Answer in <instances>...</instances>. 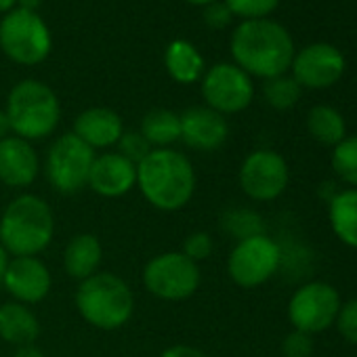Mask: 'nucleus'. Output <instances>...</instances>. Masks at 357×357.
<instances>
[{
  "label": "nucleus",
  "mask_w": 357,
  "mask_h": 357,
  "mask_svg": "<svg viewBox=\"0 0 357 357\" xmlns=\"http://www.w3.org/2000/svg\"><path fill=\"white\" fill-rule=\"evenodd\" d=\"M178 118H181V139L194 149L215 151L227 141L229 126L225 116L206 105L190 107Z\"/></svg>",
  "instance_id": "obj_14"
},
{
  "label": "nucleus",
  "mask_w": 357,
  "mask_h": 357,
  "mask_svg": "<svg viewBox=\"0 0 357 357\" xmlns=\"http://www.w3.org/2000/svg\"><path fill=\"white\" fill-rule=\"evenodd\" d=\"M143 282L151 294L164 301H181L198 290L200 269L183 252H166L147 263Z\"/></svg>",
  "instance_id": "obj_9"
},
{
  "label": "nucleus",
  "mask_w": 357,
  "mask_h": 357,
  "mask_svg": "<svg viewBox=\"0 0 357 357\" xmlns=\"http://www.w3.org/2000/svg\"><path fill=\"white\" fill-rule=\"evenodd\" d=\"M43 5V0H17V7L24 9V11H32V13H38Z\"/></svg>",
  "instance_id": "obj_36"
},
{
  "label": "nucleus",
  "mask_w": 357,
  "mask_h": 357,
  "mask_svg": "<svg viewBox=\"0 0 357 357\" xmlns=\"http://www.w3.org/2000/svg\"><path fill=\"white\" fill-rule=\"evenodd\" d=\"M206 107L219 114H238L252 103V78L236 63H217L202 76Z\"/></svg>",
  "instance_id": "obj_11"
},
{
  "label": "nucleus",
  "mask_w": 357,
  "mask_h": 357,
  "mask_svg": "<svg viewBox=\"0 0 357 357\" xmlns=\"http://www.w3.org/2000/svg\"><path fill=\"white\" fill-rule=\"evenodd\" d=\"M340 305V294L332 284L309 282L290 296L288 319L294 326V330L313 336L334 326Z\"/></svg>",
  "instance_id": "obj_8"
},
{
  "label": "nucleus",
  "mask_w": 357,
  "mask_h": 357,
  "mask_svg": "<svg viewBox=\"0 0 357 357\" xmlns=\"http://www.w3.org/2000/svg\"><path fill=\"white\" fill-rule=\"evenodd\" d=\"M141 135L151 147H166L181 139V118L170 109H151L141 122Z\"/></svg>",
  "instance_id": "obj_24"
},
{
  "label": "nucleus",
  "mask_w": 357,
  "mask_h": 357,
  "mask_svg": "<svg viewBox=\"0 0 357 357\" xmlns=\"http://www.w3.org/2000/svg\"><path fill=\"white\" fill-rule=\"evenodd\" d=\"M137 183V166L116 153H103L95 158L89 174V188L105 198H118L128 194Z\"/></svg>",
  "instance_id": "obj_15"
},
{
  "label": "nucleus",
  "mask_w": 357,
  "mask_h": 357,
  "mask_svg": "<svg viewBox=\"0 0 357 357\" xmlns=\"http://www.w3.org/2000/svg\"><path fill=\"white\" fill-rule=\"evenodd\" d=\"M301 93H303L301 84L292 76H286V74L265 80V86H263L265 101L273 109H280V112L294 107L301 99Z\"/></svg>",
  "instance_id": "obj_25"
},
{
  "label": "nucleus",
  "mask_w": 357,
  "mask_h": 357,
  "mask_svg": "<svg viewBox=\"0 0 357 357\" xmlns=\"http://www.w3.org/2000/svg\"><path fill=\"white\" fill-rule=\"evenodd\" d=\"M162 357H208L206 353H202L200 349L196 347H188V344H176V347H170L162 353Z\"/></svg>",
  "instance_id": "obj_34"
},
{
  "label": "nucleus",
  "mask_w": 357,
  "mask_h": 357,
  "mask_svg": "<svg viewBox=\"0 0 357 357\" xmlns=\"http://www.w3.org/2000/svg\"><path fill=\"white\" fill-rule=\"evenodd\" d=\"M5 112L11 130L26 141L49 137L61 118L57 95L40 80L17 82L9 93Z\"/></svg>",
  "instance_id": "obj_4"
},
{
  "label": "nucleus",
  "mask_w": 357,
  "mask_h": 357,
  "mask_svg": "<svg viewBox=\"0 0 357 357\" xmlns=\"http://www.w3.org/2000/svg\"><path fill=\"white\" fill-rule=\"evenodd\" d=\"M290 181L286 160L271 149L252 151L240 168V185L244 194L259 202L280 198Z\"/></svg>",
  "instance_id": "obj_12"
},
{
  "label": "nucleus",
  "mask_w": 357,
  "mask_h": 357,
  "mask_svg": "<svg viewBox=\"0 0 357 357\" xmlns=\"http://www.w3.org/2000/svg\"><path fill=\"white\" fill-rule=\"evenodd\" d=\"M122 118L109 107H91L84 109L74 122V135L80 137L86 145L109 147L122 137Z\"/></svg>",
  "instance_id": "obj_18"
},
{
  "label": "nucleus",
  "mask_w": 357,
  "mask_h": 357,
  "mask_svg": "<svg viewBox=\"0 0 357 357\" xmlns=\"http://www.w3.org/2000/svg\"><path fill=\"white\" fill-rule=\"evenodd\" d=\"M202 20L211 30H223L234 22V15H231V11L227 9V5L223 3V0H217V3L204 7Z\"/></svg>",
  "instance_id": "obj_33"
},
{
  "label": "nucleus",
  "mask_w": 357,
  "mask_h": 357,
  "mask_svg": "<svg viewBox=\"0 0 357 357\" xmlns=\"http://www.w3.org/2000/svg\"><path fill=\"white\" fill-rule=\"evenodd\" d=\"M137 183L155 208L178 211L194 196L196 174L192 162L181 151L158 147L137 164Z\"/></svg>",
  "instance_id": "obj_2"
},
{
  "label": "nucleus",
  "mask_w": 357,
  "mask_h": 357,
  "mask_svg": "<svg viewBox=\"0 0 357 357\" xmlns=\"http://www.w3.org/2000/svg\"><path fill=\"white\" fill-rule=\"evenodd\" d=\"M313 336L305 334L301 330H292L282 340V353L284 357H311L313 355Z\"/></svg>",
  "instance_id": "obj_31"
},
{
  "label": "nucleus",
  "mask_w": 357,
  "mask_h": 357,
  "mask_svg": "<svg viewBox=\"0 0 357 357\" xmlns=\"http://www.w3.org/2000/svg\"><path fill=\"white\" fill-rule=\"evenodd\" d=\"M13 9H17V0H0V13L3 15H7Z\"/></svg>",
  "instance_id": "obj_39"
},
{
  "label": "nucleus",
  "mask_w": 357,
  "mask_h": 357,
  "mask_svg": "<svg viewBox=\"0 0 357 357\" xmlns=\"http://www.w3.org/2000/svg\"><path fill=\"white\" fill-rule=\"evenodd\" d=\"M332 170L342 183L357 190V135L344 137L332 149Z\"/></svg>",
  "instance_id": "obj_26"
},
{
  "label": "nucleus",
  "mask_w": 357,
  "mask_h": 357,
  "mask_svg": "<svg viewBox=\"0 0 357 357\" xmlns=\"http://www.w3.org/2000/svg\"><path fill=\"white\" fill-rule=\"evenodd\" d=\"M282 250L265 234L240 240L229 255L227 269L231 280L242 288L265 284L280 267Z\"/></svg>",
  "instance_id": "obj_10"
},
{
  "label": "nucleus",
  "mask_w": 357,
  "mask_h": 357,
  "mask_svg": "<svg viewBox=\"0 0 357 357\" xmlns=\"http://www.w3.org/2000/svg\"><path fill=\"white\" fill-rule=\"evenodd\" d=\"M229 51L236 66L250 78L265 80L286 74L296 53L290 32L269 17L242 22L231 32Z\"/></svg>",
  "instance_id": "obj_1"
},
{
  "label": "nucleus",
  "mask_w": 357,
  "mask_h": 357,
  "mask_svg": "<svg viewBox=\"0 0 357 357\" xmlns=\"http://www.w3.org/2000/svg\"><path fill=\"white\" fill-rule=\"evenodd\" d=\"M53 229L55 223L49 204L36 196H20L3 215L0 240L5 250L17 257H32L49 246Z\"/></svg>",
  "instance_id": "obj_3"
},
{
  "label": "nucleus",
  "mask_w": 357,
  "mask_h": 357,
  "mask_svg": "<svg viewBox=\"0 0 357 357\" xmlns=\"http://www.w3.org/2000/svg\"><path fill=\"white\" fill-rule=\"evenodd\" d=\"M76 305L91 326L114 330L130 319L135 303L124 280L112 273H95L80 284Z\"/></svg>",
  "instance_id": "obj_5"
},
{
  "label": "nucleus",
  "mask_w": 357,
  "mask_h": 357,
  "mask_svg": "<svg viewBox=\"0 0 357 357\" xmlns=\"http://www.w3.org/2000/svg\"><path fill=\"white\" fill-rule=\"evenodd\" d=\"M38 174V155L34 147L20 137L0 141V181L9 188H26Z\"/></svg>",
  "instance_id": "obj_17"
},
{
  "label": "nucleus",
  "mask_w": 357,
  "mask_h": 357,
  "mask_svg": "<svg viewBox=\"0 0 357 357\" xmlns=\"http://www.w3.org/2000/svg\"><path fill=\"white\" fill-rule=\"evenodd\" d=\"M344 66V55L336 47L328 43H313L294 53L290 70L301 89H328L342 78Z\"/></svg>",
  "instance_id": "obj_13"
},
{
  "label": "nucleus",
  "mask_w": 357,
  "mask_h": 357,
  "mask_svg": "<svg viewBox=\"0 0 357 357\" xmlns=\"http://www.w3.org/2000/svg\"><path fill=\"white\" fill-rule=\"evenodd\" d=\"M3 282L7 290L24 303H38L51 290V273L34 257H17L11 261Z\"/></svg>",
  "instance_id": "obj_16"
},
{
  "label": "nucleus",
  "mask_w": 357,
  "mask_h": 357,
  "mask_svg": "<svg viewBox=\"0 0 357 357\" xmlns=\"http://www.w3.org/2000/svg\"><path fill=\"white\" fill-rule=\"evenodd\" d=\"M223 229L238 240H246L263 234V221L252 211H229L223 217Z\"/></svg>",
  "instance_id": "obj_27"
},
{
  "label": "nucleus",
  "mask_w": 357,
  "mask_h": 357,
  "mask_svg": "<svg viewBox=\"0 0 357 357\" xmlns=\"http://www.w3.org/2000/svg\"><path fill=\"white\" fill-rule=\"evenodd\" d=\"M185 3H190V5H194V7H206V5H213V3H217V0H185Z\"/></svg>",
  "instance_id": "obj_40"
},
{
  "label": "nucleus",
  "mask_w": 357,
  "mask_h": 357,
  "mask_svg": "<svg viewBox=\"0 0 357 357\" xmlns=\"http://www.w3.org/2000/svg\"><path fill=\"white\" fill-rule=\"evenodd\" d=\"M0 49L20 66H38L51 55L53 36L38 13L17 7L0 20Z\"/></svg>",
  "instance_id": "obj_6"
},
{
  "label": "nucleus",
  "mask_w": 357,
  "mask_h": 357,
  "mask_svg": "<svg viewBox=\"0 0 357 357\" xmlns=\"http://www.w3.org/2000/svg\"><path fill=\"white\" fill-rule=\"evenodd\" d=\"M307 130L321 145H338L347 137V122L342 114L330 105H315L307 114Z\"/></svg>",
  "instance_id": "obj_23"
},
{
  "label": "nucleus",
  "mask_w": 357,
  "mask_h": 357,
  "mask_svg": "<svg viewBox=\"0 0 357 357\" xmlns=\"http://www.w3.org/2000/svg\"><path fill=\"white\" fill-rule=\"evenodd\" d=\"M334 326L347 342L357 344V298H351L340 305Z\"/></svg>",
  "instance_id": "obj_30"
},
{
  "label": "nucleus",
  "mask_w": 357,
  "mask_h": 357,
  "mask_svg": "<svg viewBox=\"0 0 357 357\" xmlns=\"http://www.w3.org/2000/svg\"><path fill=\"white\" fill-rule=\"evenodd\" d=\"M223 3L234 17H242V22H248L269 17L278 9L280 0H223Z\"/></svg>",
  "instance_id": "obj_28"
},
{
  "label": "nucleus",
  "mask_w": 357,
  "mask_h": 357,
  "mask_svg": "<svg viewBox=\"0 0 357 357\" xmlns=\"http://www.w3.org/2000/svg\"><path fill=\"white\" fill-rule=\"evenodd\" d=\"M101 257H103V250H101L99 240L91 234H80L68 244L63 265L72 278L86 280V278L95 275V271L101 263Z\"/></svg>",
  "instance_id": "obj_22"
},
{
  "label": "nucleus",
  "mask_w": 357,
  "mask_h": 357,
  "mask_svg": "<svg viewBox=\"0 0 357 357\" xmlns=\"http://www.w3.org/2000/svg\"><path fill=\"white\" fill-rule=\"evenodd\" d=\"M164 66H166V72L170 74V78L176 80L178 84H194V82L202 80V76L206 72L202 53L196 49V45H192L185 38H176L166 47Z\"/></svg>",
  "instance_id": "obj_19"
},
{
  "label": "nucleus",
  "mask_w": 357,
  "mask_h": 357,
  "mask_svg": "<svg viewBox=\"0 0 357 357\" xmlns=\"http://www.w3.org/2000/svg\"><path fill=\"white\" fill-rule=\"evenodd\" d=\"M15 357H45V353L34 344H26V347H20Z\"/></svg>",
  "instance_id": "obj_35"
},
{
  "label": "nucleus",
  "mask_w": 357,
  "mask_h": 357,
  "mask_svg": "<svg viewBox=\"0 0 357 357\" xmlns=\"http://www.w3.org/2000/svg\"><path fill=\"white\" fill-rule=\"evenodd\" d=\"M40 326L30 309L17 303H7L0 307V336L7 342L26 347L38 338Z\"/></svg>",
  "instance_id": "obj_21"
},
{
  "label": "nucleus",
  "mask_w": 357,
  "mask_h": 357,
  "mask_svg": "<svg viewBox=\"0 0 357 357\" xmlns=\"http://www.w3.org/2000/svg\"><path fill=\"white\" fill-rule=\"evenodd\" d=\"M328 219L334 236L349 248H357V190H344L328 202Z\"/></svg>",
  "instance_id": "obj_20"
},
{
  "label": "nucleus",
  "mask_w": 357,
  "mask_h": 357,
  "mask_svg": "<svg viewBox=\"0 0 357 357\" xmlns=\"http://www.w3.org/2000/svg\"><path fill=\"white\" fill-rule=\"evenodd\" d=\"M11 132V124H9V118H7V112L0 109V141L7 139Z\"/></svg>",
  "instance_id": "obj_37"
},
{
  "label": "nucleus",
  "mask_w": 357,
  "mask_h": 357,
  "mask_svg": "<svg viewBox=\"0 0 357 357\" xmlns=\"http://www.w3.org/2000/svg\"><path fill=\"white\" fill-rule=\"evenodd\" d=\"M153 147L149 145V141L141 135V132H122V137L118 139V153L122 158H126L128 162H132L135 166L139 162H143L147 158V153Z\"/></svg>",
  "instance_id": "obj_29"
},
{
  "label": "nucleus",
  "mask_w": 357,
  "mask_h": 357,
  "mask_svg": "<svg viewBox=\"0 0 357 357\" xmlns=\"http://www.w3.org/2000/svg\"><path fill=\"white\" fill-rule=\"evenodd\" d=\"M183 255L188 259H192L194 263L202 261V259H208L213 255V240H211V236L204 234V231L192 234L185 240V244H183Z\"/></svg>",
  "instance_id": "obj_32"
},
{
  "label": "nucleus",
  "mask_w": 357,
  "mask_h": 357,
  "mask_svg": "<svg viewBox=\"0 0 357 357\" xmlns=\"http://www.w3.org/2000/svg\"><path fill=\"white\" fill-rule=\"evenodd\" d=\"M7 267H9V257H7V250L3 248V244H0V282L5 280Z\"/></svg>",
  "instance_id": "obj_38"
},
{
  "label": "nucleus",
  "mask_w": 357,
  "mask_h": 357,
  "mask_svg": "<svg viewBox=\"0 0 357 357\" xmlns=\"http://www.w3.org/2000/svg\"><path fill=\"white\" fill-rule=\"evenodd\" d=\"M95 151L74 132L59 137L47 155V174L53 188L61 194H76L89 185Z\"/></svg>",
  "instance_id": "obj_7"
}]
</instances>
